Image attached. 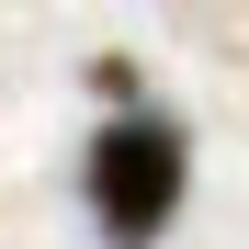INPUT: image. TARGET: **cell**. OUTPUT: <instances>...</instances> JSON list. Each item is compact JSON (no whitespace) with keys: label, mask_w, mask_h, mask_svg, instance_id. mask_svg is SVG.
Segmentation results:
<instances>
[{"label":"cell","mask_w":249,"mask_h":249,"mask_svg":"<svg viewBox=\"0 0 249 249\" xmlns=\"http://www.w3.org/2000/svg\"><path fill=\"white\" fill-rule=\"evenodd\" d=\"M79 193H91L102 249H159L170 215H181V193H193V136L159 102H124L91 136V159H79Z\"/></svg>","instance_id":"cell-1"}]
</instances>
